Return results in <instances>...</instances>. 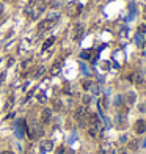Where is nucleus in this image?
<instances>
[{"mask_svg": "<svg viewBox=\"0 0 146 154\" xmlns=\"http://www.w3.org/2000/svg\"><path fill=\"white\" fill-rule=\"evenodd\" d=\"M75 120H79L80 126H85V121L88 120V110L85 107H79L75 110Z\"/></svg>", "mask_w": 146, "mask_h": 154, "instance_id": "f257e3e1", "label": "nucleus"}, {"mask_svg": "<svg viewBox=\"0 0 146 154\" xmlns=\"http://www.w3.org/2000/svg\"><path fill=\"white\" fill-rule=\"evenodd\" d=\"M53 24V21L52 19H46V21H41L39 24H38V30L39 31H44V30H47V29H51Z\"/></svg>", "mask_w": 146, "mask_h": 154, "instance_id": "f03ea898", "label": "nucleus"}, {"mask_svg": "<svg viewBox=\"0 0 146 154\" xmlns=\"http://www.w3.org/2000/svg\"><path fill=\"white\" fill-rule=\"evenodd\" d=\"M135 132L137 134H145L146 132V121L145 120H138L135 124Z\"/></svg>", "mask_w": 146, "mask_h": 154, "instance_id": "7ed1b4c3", "label": "nucleus"}, {"mask_svg": "<svg viewBox=\"0 0 146 154\" xmlns=\"http://www.w3.org/2000/svg\"><path fill=\"white\" fill-rule=\"evenodd\" d=\"M51 108H44L43 112H41V121H43L44 124H47L49 121H51Z\"/></svg>", "mask_w": 146, "mask_h": 154, "instance_id": "20e7f679", "label": "nucleus"}, {"mask_svg": "<svg viewBox=\"0 0 146 154\" xmlns=\"http://www.w3.org/2000/svg\"><path fill=\"white\" fill-rule=\"evenodd\" d=\"M83 31H85L83 25H82V24H77L75 29H74V38H75V39H80L82 36H83Z\"/></svg>", "mask_w": 146, "mask_h": 154, "instance_id": "39448f33", "label": "nucleus"}, {"mask_svg": "<svg viewBox=\"0 0 146 154\" xmlns=\"http://www.w3.org/2000/svg\"><path fill=\"white\" fill-rule=\"evenodd\" d=\"M88 132L91 137H98L99 132H101V126H93V124H90V128H88Z\"/></svg>", "mask_w": 146, "mask_h": 154, "instance_id": "423d86ee", "label": "nucleus"}, {"mask_svg": "<svg viewBox=\"0 0 146 154\" xmlns=\"http://www.w3.org/2000/svg\"><path fill=\"white\" fill-rule=\"evenodd\" d=\"M88 123L93 124V126H101V123H99V118L96 113H90L88 115Z\"/></svg>", "mask_w": 146, "mask_h": 154, "instance_id": "0eeeda50", "label": "nucleus"}, {"mask_svg": "<svg viewBox=\"0 0 146 154\" xmlns=\"http://www.w3.org/2000/svg\"><path fill=\"white\" fill-rule=\"evenodd\" d=\"M52 148H53V143L51 142V140H44V142H41V149H43V151H51Z\"/></svg>", "mask_w": 146, "mask_h": 154, "instance_id": "6e6552de", "label": "nucleus"}, {"mask_svg": "<svg viewBox=\"0 0 146 154\" xmlns=\"http://www.w3.org/2000/svg\"><path fill=\"white\" fill-rule=\"evenodd\" d=\"M60 69H61V65H60V63H55V65L52 66V69H51V74L52 76H57L58 72H60Z\"/></svg>", "mask_w": 146, "mask_h": 154, "instance_id": "1a4fd4ad", "label": "nucleus"}, {"mask_svg": "<svg viewBox=\"0 0 146 154\" xmlns=\"http://www.w3.org/2000/svg\"><path fill=\"white\" fill-rule=\"evenodd\" d=\"M53 41H55V38H49L47 41H46V43L43 44V49H44V51H46V49H49V47H51L52 44H53Z\"/></svg>", "mask_w": 146, "mask_h": 154, "instance_id": "9d476101", "label": "nucleus"}, {"mask_svg": "<svg viewBox=\"0 0 146 154\" xmlns=\"http://www.w3.org/2000/svg\"><path fill=\"white\" fill-rule=\"evenodd\" d=\"M127 101H129V104H134V101H135V94H134V93H129V96H127Z\"/></svg>", "mask_w": 146, "mask_h": 154, "instance_id": "9b49d317", "label": "nucleus"}, {"mask_svg": "<svg viewBox=\"0 0 146 154\" xmlns=\"http://www.w3.org/2000/svg\"><path fill=\"white\" fill-rule=\"evenodd\" d=\"M43 72H44V68L39 66L38 69H36V74H35V76H36V77H38V76H43Z\"/></svg>", "mask_w": 146, "mask_h": 154, "instance_id": "f8f14e48", "label": "nucleus"}, {"mask_svg": "<svg viewBox=\"0 0 146 154\" xmlns=\"http://www.w3.org/2000/svg\"><path fill=\"white\" fill-rule=\"evenodd\" d=\"M53 108H55V110H60V108H61L60 101H53Z\"/></svg>", "mask_w": 146, "mask_h": 154, "instance_id": "ddd939ff", "label": "nucleus"}, {"mask_svg": "<svg viewBox=\"0 0 146 154\" xmlns=\"http://www.w3.org/2000/svg\"><path fill=\"white\" fill-rule=\"evenodd\" d=\"M82 58H85V60L88 58V60H90V58H91V53H90V52H82Z\"/></svg>", "mask_w": 146, "mask_h": 154, "instance_id": "4468645a", "label": "nucleus"}, {"mask_svg": "<svg viewBox=\"0 0 146 154\" xmlns=\"http://www.w3.org/2000/svg\"><path fill=\"white\" fill-rule=\"evenodd\" d=\"M137 146H138V145H137L135 140H134V142H130V145H129V148H130V149H137Z\"/></svg>", "mask_w": 146, "mask_h": 154, "instance_id": "2eb2a0df", "label": "nucleus"}, {"mask_svg": "<svg viewBox=\"0 0 146 154\" xmlns=\"http://www.w3.org/2000/svg\"><path fill=\"white\" fill-rule=\"evenodd\" d=\"M38 98H39V102H46V94L44 93H41Z\"/></svg>", "mask_w": 146, "mask_h": 154, "instance_id": "dca6fc26", "label": "nucleus"}, {"mask_svg": "<svg viewBox=\"0 0 146 154\" xmlns=\"http://www.w3.org/2000/svg\"><path fill=\"white\" fill-rule=\"evenodd\" d=\"M57 154H65V149H63V146H60L57 149Z\"/></svg>", "mask_w": 146, "mask_h": 154, "instance_id": "f3484780", "label": "nucleus"}, {"mask_svg": "<svg viewBox=\"0 0 146 154\" xmlns=\"http://www.w3.org/2000/svg\"><path fill=\"white\" fill-rule=\"evenodd\" d=\"M90 85H91V82H90V80H88V82L85 80V82H83V88H90Z\"/></svg>", "mask_w": 146, "mask_h": 154, "instance_id": "a211bd4d", "label": "nucleus"}, {"mask_svg": "<svg viewBox=\"0 0 146 154\" xmlns=\"http://www.w3.org/2000/svg\"><path fill=\"white\" fill-rule=\"evenodd\" d=\"M83 102L88 104V102H90V96H83Z\"/></svg>", "mask_w": 146, "mask_h": 154, "instance_id": "6ab92c4d", "label": "nucleus"}, {"mask_svg": "<svg viewBox=\"0 0 146 154\" xmlns=\"http://www.w3.org/2000/svg\"><path fill=\"white\" fill-rule=\"evenodd\" d=\"M140 31H141V33H145V31H146V25H141L140 27Z\"/></svg>", "mask_w": 146, "mask_h": 154, "instance_id": "aec40b11", "label": "nucleus"}, {"mask_svg": "<svg viewBox=\"0 0 146 154\" xmlns=\"http://www.w3.org/2000/svg\"><path fill=\"white\" fill-rule=\"evenodd\" d=\"M0 154H13L11 151H3V153H0Z\"/></svg>", "mask_w": 146, "mask_h": 154, "instance_id": "412c9836", "label": "nucleus"}, {"mask_svg": "<svg viewBox=\"0 0 146 154\" xmlns=\"http://www.w3.org/2000/svg\"><path fill=\"white\" fill-rule=\"evenodd\" d=\"M122 154H124V153H122Z\"/></svg>", "mask_w": 146, "mask_h": 154, "instance_id": "4be33fe9", "label": "nucleus"}]
</instances>
